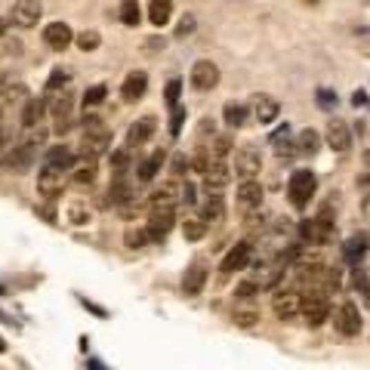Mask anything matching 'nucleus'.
Instances as JSON below:
<instances>
[{"instance_id":"473e14b6","label":"nucleus","mask_w":370,"mask_h":370,"mask_svg":"<svg viewBox=\"0 0 370 370\" xmlns=\"http://www.w3.org/2000/svg\"><path fill=\"white\" fill-rule=\"evenodd\" d=\"M222 117H226L228 127H241L244 121H247V108L237 102H226V108H222Z\"/></svg>"},{"instance_id":"4c0bfd02","label":"nucleus","mask_w":370,"mask_h":370,"mask_svg":"<svg viewBox=\"0 0 370 370\" xmlns=\"http://www.w3.org/2000/svg\"><path fill=\"white\" fill-rule=\"evenodd\" d=\"M148 241H151L148 228H130V231H127V237H124V244H127V247H133V250L145 247Z\"/></svg>"},{"instance_id":"e433bc0d","label":"nucleus","mask_w":370,"mask_h":370,"mask_svg":"<svg viewBox=\"0 0 370 370\" xmlns=\"http://www.w3.org/2000/svg\"><path fill=\"white\" fill-rule=\"evenodd\" d=\"M182 235H185V241H201V237L207 235V222H201V220H185V222H182Z\"/></svg>"},{"instance_id":"2eb2a0df","label":"nucleus","mask_w":370,"mask_h":370,"mask_svg":"<svg viewBox=\"0 0 370 370\" xmlns=\"http://www.w3.org/2000/svg\"><path fill=\"white\" fill-rule=\"evenodd\" d=\"M302 315H306L309 327H318V324H324V321H327V315H330L327 296H324V293H312L306 302H302Z\"/></svg>"},{"instance_id":"0eeeda50","label":"nucleus","mask_w":370,"mask_h":370,"mask_svg":"<svg viewBox=\"0 0 370 370\" xmlns=\"http://www.w3.org/2000/svg\"><path fill=\"white\" fill-rule=\"evenodd\" d=\"M173 226H176V207H151V216H148L151 241H161Z\"/></svg>"},{"instance_id":"7c9ffc66","label":"nucleus","mask_w":370,"mask_h":370,"mask_svg":"<svg viewBox=\"0 0 370 370\" xmlns=\"http://www.w3.org/2000/svg\"><path fill=\"white\" fill-rule=\"evenodd\" d=\"M133 197H136V188L130 182H124V179H117L115 185H111V201L115 204H133Z\"/></svg>"},{"instance_id":"423d86ee","label":"nucleus","mask_w":370,"mask_h":370,"mask_svg":"<svg viewBox=\"0 0 370 370\" xmlns=\"http://www.w3.org/2000/svg\"><path fill=\"white\" fill-rule=\"evenodd\" d=\"M216 84H220V68H216V62H210V59H201V62L191 65V87L195 90H213Z\"/></svg>"},{"instance_id":"9b49d317","label":"nucleus","mask_w":370,"mask_h":370,"mask_svg":"<svg viewBox=\"0 0 370 370\" xmlns=\"http://www.w3.org/2000/svg\"><path fill=\"white\" fill-rule=\"evenodd\" d=\"M43 10L37 0H16V6H12V22L19 25V28H35L37 22H41Z\"/></svg>"},{"instance_id":"6ab92c4d","label":"nucleus","mask_w":370,"mask_h":370,"mask_svg":"<svg viewBox=\"0 0 370 370\" xmlns=\"http://www.w3.org/2000/svg\"><path fill=\"white\" fill-rule=\"evenodd\" d=\"M31 161H35V145H28V142L6 155V167H10L12 173H25V170L31 167Z\"/></svg>"},{"instance_id":"f03ea898","label":"nucleus","mask_w":370,"mask_h":370,"mask_svg":"<svg viewBox=\"0 0 370 370\" xmlns=\"http://www.w3.org/2000/svg\"><path fill=\"white\" fill-rule=\"evenodd\" d=\"M315 188H318V179H315L312 170H293V173H290L287 197H290V204H293L296 210L309 207V201H312Z\"/></svg>"},{"instance_id":"c9c22d12","label":"nucleus","mask_w":370,"mask_h":370,"mask_svg":"<svg viewBox=\"0 0 370 370\" xmlns=\"http://www.w3.org/2000/svg\"><path fill=\"white\" fill-rule=\"evenodd\" d=\"M210 151H213L216 161H222V157H226L228 151H231V136H226V133L210 136Z\"/></svg>"},{"instance_id":"f3484780","label":"nucleus","mask_w":370,"mask_h":370,"mask_svg":"<svg viewBox=\"0 0 370 370\" xmlns=\"http://www.w3.org/2000/svg\"><path fill=\"white\" fill-rule=\"evenodd\" d=\"M204 284H207V266H204V260H195L182 275V290L188 296H195V293H201Z\"/></svg>"},{"instance_id":"393cba45","label":"nucleus","mask_w":370,"mask_h":370,"mask_svg":"<svg viewBox=\"0 0 370 370\" xmlns=\"http://www.w3.org/2000/svg\"><path fill=\"white\" fill-rule=\"evenodd\" d=\"M262 195L266 191L256 179H241V185H237V204H244V207H260Z\"/></svg>"},{"instance_id":"aec40b11","label":"nucleus","mask_w":370,"mask_h":370,"mask_svg":"<svg viewBox=\"0 0 370 370\" xmlns=\"http://www.w3.org/2000/svg\"><path fill=\"white\" fill-rule=\"evenodd\" d=\"M278 111H281L278 99L266 96V92H256V96H253V115L260 117V124H272L278 117Z\"/></svg>"},{"instance_id":"c756f323","label":"nucleus","mask_w":370,"mask_h":370,"mask_svg":"<svg viewBox=\"0 0 370 370\" xmlns=\"http://www.w3.org/2000/svg\"><path fill=\"white\" fill-rule=\"evenodd\" d=\"M231 321H235V327H241V330H253L256 324H260V309H235Z\"/></svg>"},{"instance_id":"20e7f679","label":"nucleus","mask_w":370,"mask_h":370,"mask_svg":"<svg viewBox=\"0 0 370 370\" xmlns=\"http://www.w3.org/2000/svg\"><path fill=\"white\" fill-rule=\"evenodd\" d=\"M333 324H336V330H340L342 336H358V333H361V324H364V318H361L358 306H355L352 300H346V302H340V306H336V312H333Z\"/></svg>"},{"instance_id":"6e6d98bb","label":"nucleus","mask_w":370,"mask_h":370,"mask_svg":"<svg viewBox=\"0 0 370 370\" xmlns=\"http://www.w3.org/2000/svg\"><path fill=\"white\" fill-rule=\"evenodd\" d=\"M0 352H6V342L3 340H0Z\"/></svg>"},{"instance_id":"f8f14e48","label":"nucleus","mask_w":370,"mask_h":370,"mask_svg":"<svg viewBox=\"0 0 370 370\" xmlns=\"http://www.w3.org/2000/svg\"><path fill=\"white\" fill-rule=\"evenodd\" d=\"M43 41H46V46H50V50H68L71 43H75V31L68 28V25L65 22H50L43 28Z\"/></svg>"},{"instance_id":"8fccbe9b","label":"nucleus","mask_w":370,"mask_h":370,"mask_svg":"<svg viewBox=\"0 0 370 370\" xmlns=\"http://www.w3.org/2000/svg\"><path fill=\"white\" fill-rule=\"evenodd\" d=\"M182 201H185V204H195V185L185 182V188H182Z\"/></svg>"},{"instance_id":"09e8293b","label":"nucleus","mask_w":370,"mask_h":370,"mask_svg":"<svg viewBox=\"0 0 370 370\" xmlns=\"http://www.w3.org/2000/svg\"><path fill=\"white\" fill-rule=\"evenodd\" d=\"M188 167H191V157H185V155H176V157H173V173H176V176L185 173Z\"/></svg>"},{"instance_id":"a19ab883","label":"nucleus","mask_w":370,"mask_h":370,"mask_svg":"<svg viewBox=\"0 0 370 370\" xmlns=\"http://www.w3.org/2000/svg\"><path fill=\"white\" fill-rule=\"evenodd\" d=\"M179 92H182V81H176V77H173V81L167 84V92H164V99H167L170 108H176V102H179Z\"/></svg>"},{"instance_id":"a18cd8bd","label":"nucleus","mask_w":370,"mask_h":370,"mask_svg":"<svg viewBox=\"0 0 370 370\" xmlns=\"http://www.w3.org/2000/svg\"><path fill=\"white\" fill-rule=\"evenodd\" d=\"M318 105L324 111H333L336 108V92H330V90H318Z\"/></svg>"},{"instance_id":"ea45409f","label":"nucleus","mask_w":370,"mask_h":370,"mask_svg":"<svg viewBox=\"0 0 370 370\" xmlns=\"http://www.w3.org/2000/svg\"><path fill=\"white\" fill-rule=\"evenodd\" d=\"M105 96H108V90H105V84H96V87H90L87 92H84V105H87V108H90V105H99Z\"/></svg>"},{"instance_id":"f704fd0d","label":"nucleus","mask_w":370,"mask_h":370,"mask_svg":"<svg viewBox=\"0 0 370 370\" xmlns=\"http://www.w3.org/2000/svg\"><path fill=\"white\" fill-rule=\"evenodd\" d=\"M142 10H139V0H121V22L124 25H139Z\"/></svg>"},{"instance_id":"a211bd4d","label":"nucleus","mask_w":370,"mask_h":370,"mask_svg":"<svg viewBox=\"0 0 370 370\" xmlns=\"http://www.w3.org/2000/svg\"><path fill=\"white\" fill-rule=\"evenodd\" d=\"M145 90H148V75H145V71H130L121 87V96H124V102H139V99L145 96Z\"/></svg>"},{"instance_id":"4be33fe9","label":"nucleus","mask_w":370,"mask_h":370,"mask_svg":"<svg viewBox=\"0 0 370 370\" xmlns=\"http://www.w3.org/2000/svg\"><path fill=\"white\" fill-rule=\"evenodd\" d=\"M164 157H167V155H164V151H161V148H157V151H151V155H148V157H145V161H142V164H139V170H136V179H139V182H142V185L155 182L157 170H161V167H164Z\"/></svg>"},{"instance_id":"49530a36","label":"nucleus","mask_w":370,"mask_h":370,"mask_svg":"<svg viewBox=\"0 0 370 370\" xmlns=\"http://www.w3.org/2000/svg\"><path fill=\"white\" fill-rule=\"evenodd\" d=\"M127 161H130V155H127V151H124V148L111 155V167H115L117 173H124V170H127Z\"/></svg>"},{"instance_id":"864d4df0","label":"nucleus","mask_w":370,"mask_h":370,"mask_svg":"<svg viewBox=\"0 0 370 370\" xmlns=\"http://www.w3.org/2000/svg\"><path fill=\"white\" fill-rule=\"evenodd\" d=\"M361 210H364V216H367V220H370V191H367V195H364V201H361Z\"/></svg>"},{"instance_id":"a878e982","label":"nucleus","mask_w":370,"mask_h":370,"mask_svg":"<svg viewBox=\"0 0 370 370\" xmlns=\"http://www.w3.org/2000/svg\"><path fill=\"white\" fill-rule=\"evenodd\" d=\"M155 127H157V121L155 117H139V121L130 127V133H127V142L130 145H142V142H148L151 136H155Z\"/></svg>"},{"instance_id":"dca6fc26","label":"nucleus","mask_w":370,"mask_h":370,"mask_svg":"<svg viewBox=\"0 0 370 370\" xmlns=\"http://www.w3.org/2000/svg\"><path fill=\"white\" fill-rule=\"evenodd\" d=\"M272 148L278 157H284V161H293L296 155H300V145H296V136H290V127L284 124L281 130H275L272 133Z\"/></svg>"},{"instance_id":"cd10ccee","label":"nucleus","mask_w":370,"mask_h":370,"mask_svg":"<svg viewBox=\"0 0 370 370\" xmlns=\"http://www.w3.org/2000/svg\"><path fill=\"white\" fill-rule=\"evenodd\" d=\"M43 164H52V167H59V170H71L75 167V151H71L68 145H52V148L46 151Z\"/></svg>"},{"instance_id":"4468645a","label":"nucleus","mask_w":370,"mask_h":370,"mask_svg":"<svg viewBox=\"0 0 370 370\" xmlns=\"http://www.w3.org/2000/svg\"><path fill=\"white\" fill-rule=\"evenodd\" d=\"M228 179H231V173H228L226 161H213L210 164V170L204 173V191H207V195H222Z\"/></svg>"},{"instance_id":"603ef678","label":"nucleus","mask_w":370,"mask_h":370,"mask_svg":"<svg viewBox=\"0 0 370 370\" xmlns=\"http://www.w3.org/2000/svg\"><path fill=\"white\" fill-rule=\"evenodd\" d=\"M87 370H105V364H102L99 358H90V361H87Z\"/></svg>"},{"instance_id":"bb28decb","label":"nucleus","mask_w":370,"mask_h":370,"mask_svg":"<svg viewBox=\"0 0 370 370\" xmlns=\"http://www.w3.org/2000/svg\"><path fill=\"white\" fill-rule=\"evenodd\" d=\"M43 115H46V99H28V102H25V111H22V127L35 130L37 124L43 121Z\"/></svg>"},{"instance_id":"5701e85b","label":"nucleus","mask_w":370,"mask_h":370,"mask_svg":"<svg viewBox=\"0 0 370 370\" xmlns=\"http://www.w3.org/2000/svg\"><path fill=\"white\" fill-rule=\"evenodd\" d=\"M222 216H226V201H222V195H207V201L201 204L197 220L207 222V226H213V222H220Z\"/></svg>"},{"instance_id":"de8ad7c7","label":"nucleus","mask_w":370,"mask_h":370,"mask_svg":"<svg viewBox=\"0 0 370 370\" xmlns=\"http://www.w3.org/2000/svg\"><path fill=\"white\" fill-rule=\"evenodd\" d=\"M260 287H262V284H256V281H241V284H237V296H253Z\"/></svg>"},{"instance_id":"2f4dec72","label":"nucleus","mask_w":370,"mask_h":370,"mask_svg":"<svg viewBox=\"0 0 370 370\" xmlns=\"http://www.w3.org/2000/svg\"><path fill=\"white\" fill-rule=\"evenodd\" d=\"M296 145H300V155H315L318 145H321V139H318V133H315L312 127H309V130H302V133L296 136Z\"/></svg>"},{"instance_id":"39448f33","label":"nucleus","mask_w":370,"mask_h":370,"mask_svg":"<svg viewBox=\"0 0 370 370\" xmlns=\"http://www.w3.org/2000/svg\"><path fill=\"white\" fill-rule=\"evenodd\" d=\"M65 188V170L52 167V164H43L41 173H37V191H41L43 197H56L62 195Z\"/></svg>"},{"instance_id":"4d7b16f0","label":"nucleus","mask_w":370,"mask_h":370,"mask_svg":"<svg viewBox=\"0 0 370 370\" xmlns=\"http://www.w3.org/2000/svg\"><path fill=\"white\" fill-rule=\"evenodd\" d=\"M0 92H3V77H0Z\"/></svg>"},{"instance_id":"37998d69","label":"nucleus","mask_w":370,"mask_h":370,"mask_svg":"<svg viewBox=\"0 0 370 370\" xmlns=\"http://www.w3.org/2000/svg\"><path fill=\"white\" fill-rule=\"evenodd\" d=\"M68 220L75 222V226H84V222L90 220V210L84 213V204H71V210H68Z\"/></svg>"},{"instance_id":"ddd939ff","label":"nucleus","mask_w":370,"mask_h":370,"mask_svg":"<svg viewBox=\"0 0 370 370\" xmlns=\"http://www.w3.org/2000/svg\"><path fill=\"white\" fill-rule=\"evenodd\" d=\"M250 256H253V244H250V241H237L235 247L226 253V260H222V272H226V275L241 272L244 266H250Z\"/></svg>"},{"instance_id":"f257e3e1","label":"nucleus","mask_w":370,"mask_h":370,"mask_svg":"<svg viewBox=\"0 0 370 370\" xmlns=\"http://www.w3.org/2000/svg\"><path fill=\"white\" fill-rule=\"evenodd\" d=\"M108 130L99 117H87L84 121V136H81V157H99L108 151Z\"/></svg>"},{"instance_id":"79ce46f5","label":"nucleus","mask_w":370,"mask_h":370,"mask_svg":"<svg viewBox=\"0 0 370 370\" xmlns=\"http://www.w3.org/2000/svg\"><path fill=\"white\" fill-rule=\"evenodd\" d=\"M65 81H68V75H65L62 68H56L50 75V81H46V92H52V90H62L65 87Z\"/></svg>"},{"instance_id":"c03bdc74","label":"nucleus","mask_w":370,"mask_h":370,"mask_svg":"<svg viewBox=\"0 0 370 370\" xmlns=\"http://www.w3.org/2000/svg\"><path fill=\"white\" fill-rule=\"evenodd\" d=\"M182 121H185V108H179V105H176V108H173V117H170V136H179Z\"/></svg>"},{"instance_id":"b1692460","label":"nucleus","mask_w":370,"mask_h":370,"mask_svg":"<svg viewBox=\"0 0 370 370\" xmlns=\"http://www.w3.org/2000/svg\"><path fill=\"white\" fill-rule=\"evenodd\" d=\"M96 157H81V161H75V167H71V182L75 185H92L96 182Z\"/></svg>"},{"instance_id":"58836bf2","label":"nucleus","mask_w":370,"mask_h":370,"mask_svg":"<svg viewBox=\"0 0 370 370\" xmlns=\"http://www.w3.org/2000/svg\"><path fill=\"white\" fill-rule=\"evenodd\" d=\"M75 43L81 46L84 52H92V50H99L102 37H99V31H84V35H77V37H75Z\"/></svg>"},{"instance_id":"1a4fd4ad","label":"nucleus","mask_w":370,"mask_h":370,"mask_svg":"<svg viewBox=\"0 0 370 370\" xmlns=\"http://www.w3.org/2000/svg\"><path fill=\"white\" fill-rule=\"evenodd\" d=\"M302 302H306V296H302L300 290H284V293H275L272 309H275L278 318L287 321V318H293V315L302 312Z\"/></svg>"},{"instance_id":"5fc2aeb1","label":"nucleus","mask_w":370,"mask_h":370,"mask_svg":"<svg viewBox=\"0 0 370 370\" xmlns=\"http://www.w3.org/2000/svg\"><path fill=\"white\" fill-rule=\"evenodd\" d=\"M6 35V19H0V37Z\"/></svg>"},{"instance_id":"7ed1b4c3","label":"nucleus","mask_w":370,"mask_h":370,"mask_svg":"<svg viewBox=\"0 0 370 370\" xmlns=\"http://www.w3.org/2000/svg\"><path fill=\"white\" fill-rule=\"evenodd\" d=\"M262 170V151L256 145H241L235 151V173L241 179H256Z\"/></svg>"},{"instance_id":"412c9836","label":"nucleus","mask_w":370,"mask_h":370,"mask_svg":"<svg viewBox=\"0 0 370 370\" xmlns=\"http://www.w3.org/2000/svg\"><path fill=\"white\" fill-rule=\"evenodd\" d=\"M367 247H370V237L364 235V231H358V235H352L346 244H342V260L352 262V266H355L358 260H364Z\"/></svg>"},{"instance_id":"9d476101","label":"nucleus","mask_w":370,"mask_h":370,"mask_svg":"<svg viewBox=\"0 0 370 370\" xmlns=\"http://www.w3.org/2000/svg\"><path fill=\"white\" fill-rule=\"evenodd\" d=\"M179 201H182V182H176V179L155 185V188H151V195H148L151 207H176Z\"/></svg>"},{"instance_id":"c85d7f7f","label":"nucleus","mask_w":370,"mask_h":370,"mask_svg":"<svg viewBox=\"0 0 370 370\" xmlns=\"http://www.w3.org/2000/svg\"><path fill=\"white\" fill-rule=\"evenodd\" d=\"M170 12H173V0H151L148 3V19L157 28H164L170 22Z\"/></svg>"},{"instance_id":"3c124183","label":"nucleus","mask_w":370,"mask_h":370,"mask_svg":"<svg viewBox=\"0 0 370 370\" xmlns=\"http://www.w3.org/2000/svg\"><path fill=\"white\" fill-rule=\"evenodd\" d=\"M191 28H195V22H191V19H182V22H179V31H176V35H179V37H185V35H188Z\"/></svg>"},{"instance_id":"6e6552de","label":"nucleus","mask_w":370,"mask_h":370,"mask_svg":"<svg viewBox=\"0 0 370 370\" xmlns=\"http://www.w3.org/2000/svg\"><path fill=\"white\" fill-rule=\"evenodd\" d=\"M327 145L336 151V155H346L349 148H352V130H349L346 121H340V117H330L327 124Z\"/></svg>"},{"instance_id":"72a5a7b5","label":"nucleus","mask_w":370,"mask_h":370,"mask_svg":"<svg viewBox=\"0 0 370 370\" xmlns=\"http://www.w3.org/2000/svg\"><path fill=\"white\" fill-rule=\"evenodd\" d=\"M213 161H216V157H213V151H210V145H201V148L191 155V167H195L197 173H207Z\"/></svg>"},{"instance_id":"13d9d810","label":"nucleus","mask_w":370,"mask_h":370,"mask_svg":"<svg viewBox=\"0 0 370 370\" xmlns=\"http://www.w3.org/2000/svg\"><path fill=\"white\" fill-rule=\"evenodd\" d=\"M0 145H3V133H0Z\"/></svg>"}]
</instances>
